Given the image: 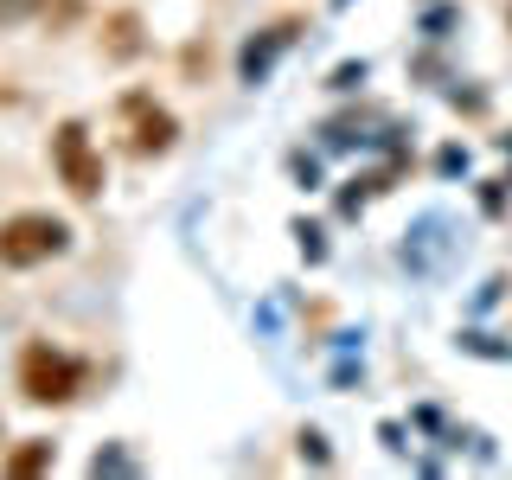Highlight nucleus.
I'll use <instances>...</instances> for the list:
<instances>
[{"label":"nucleus","mask_w":512,"mask_h":480,"mask_svg":"<svg viewBox=\"0 0 512 480\" xmlns=\"http://www.w3.org/2000/svg\"><path fill=\"white\" fill-rule=\"evenodd\" d=\"M32 7H45V0H0V26H20Z\"/></svg>","instance_id":"0eeeda50"},{"label":"nucleus","mask_w":512,"mask_h":480,"mask_svg":"<svg viewBox=\"0 0 512 480\" xmlns=\"http://www.w3.org/2000/svg\"><path fill=\"white\" fill-rule=\"evenodd\" d=\"M71 250V224L52 218V212H13L0 218V263L7 269H39L52 256Z\"/></svg>","instance_id":"f03ea898"},{"label":"nucleus","mask_w":512,"mask_h":480,"mask_svg":"<svg viewBox=\"0 0 512 480\" xmlns=\"http://www.w3.org/2000/svg\"><path fill=\"white\" fill-rule=\"evenodd\" d=\"M128 116H135V135H128V148H135V154H167V148H173V135H180V122H173L167 109L128 103Z\"/></svg>","instance_id":"20e7f679"},{"label":"nucleus","mask_w":512,"mask_h":480,"mask_svg":"<svg viewBox=\"0 0 512 480\" xmlns=\"http://www.w3.org/2000/svg\"><path fill=\"white\" fill-rule=\"evenodd\" d=\"M52 167H58V180L71 186V199H103V154L90 148V128L84 122H58Z\"/></svg>","instance_id":"7ed1b4c3"},{"label":"nucleus","mask_w":512,"mask_h":480,"mask_svg":"<svg viewBox=\"0 0 512 480\" xmlns=\"http://www.w3.org/2000/svg\"><path fill=\"white\" fill-rule=\"evenodd\" d=\"M116 52H135V13H116Z\"/></svg>","instance_id":"6e6552de"},{"label":"nucleus","mask_w":512,"mask_h":480,"mask_svg":"<svg viewBox=\"0 0 512 480\" xmlns=\"http://www.w3.org/2000/svg\"><path fill=\"white\" fill-rule=\"evenodd\" d=\"M45 468H52V442H20V448L7 455V474H13V480L45 474Z\"/></svg>","instance_id":"39448f33"},{"label":"nucleus","mask_w":512,"mask_h":480,"mask_svg":"<svg viewBox=\"0 0 512 480\" xmlns=\"http://www.w3.org/2000/svg\"><path fill=\"white\" fill-rule=\"evenodd\" d=\"M506 26H512V7H506Z\"/></svg>","instance_id":"1a4fd4ad"},{"label":"nucleus","mask_w":512,"mask_h":480,"mask_svg":"<svg viewBox=\"0 0 512 480\" xmlns=\"http://www.w3.org/2000/svg\"><path fill=\"white\" fill-rule=\"evenodd\" d=\"M26 404H71L77 391H84V359H71V352H58L52 340H32L20 352V372H13Z\"/></svg>","instance_id":"f257e3e1"},{"label":"nucleus","mask_w":512,"mask_h":480,"mask_svg":"<svg viewBox=\"0 0 512 480\" xmlns=\"http://www.w3.org/2000/svg\"><path fill=\"white\" fill-rule=\"evenodd\" d=\"M288 39H295V20H282V26L269 32L263 45H250V52H244V77H250V84H256V77L269 71V52H276V45H288Z\"/></svg>","instance_id":"423d86ee"}]
</instances>
